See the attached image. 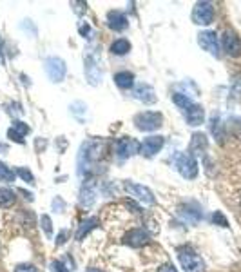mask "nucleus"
<instances>
[{
  "instance_id": "obj_1",
  "label": "nucleus",
  "mask_w": 241,
  "mask_h": 272,
  "mask_svg": "<svg viewBox=\"0 0 241 272\" xmlns=\"http://www.w3.org/2000/svg\"><path fill=\"white\" fill-rule=\"evenodd\" d=\"M105 146H107L105 140H98V138L87 140L82 146V149H80V156H78V165H80V169H78V172H82L83 167H89V165L96 164V162L103 156Z\"/></svg>"
},
{
  "instance_id": "obj_2",
  "label": "nucleus",
  "mask_w": 241,
  "mask_h": 272,
  "mask_svg": "<svg viewBox=\"0 0 241 272\" xmlns=\"http://www.w3.org/2000/svg\"><path fill=\"white\" fill-rule=\"evenodd\" d=\"M178 260H180L185 272H205V263L200 258V254L190 247L178 249Z\"/></svg>"
},
{
  "instance_id": "obj_3",
  "label": "nucleus",
  "mask_w": 241,
  "mask_h": 272,
  "mask_svg": "<svg viewBox=\"0 0 241 272\" xmlns=\"http://www.w3.org/2000/svg\"><path fill=\"white\" fill-rule=\"evenodd\" d=\"M133 122L134 126H136V129L149 133V131H156V129L161 127L163 116H161V113H156V111H145V113L136 114Z\"/></svg>"
},
{
  "instance_id": "obj_4",
  "label": "nucleus",
  "mask_w": 241,
  "mask_h": 272,
  "mask_svg": "<svg viewBox=\"0 0 241 272\" xmlns=\"http://www.w3.org/2000/svg\"><path fill=\"white\" fill-rule=\"evenodd\" d=\"M176 165L178 172L185 178V180H194L198 176V162L194 156H190L189 152H181L176 156Z\"/></svg>"
},
{
  "instance_id": "obj_5",
  "label": "nucleus",
  "mask_w": 241,
  "mask_h": 272,
  "mask_svg": "<svg viewBox=\"0 0 241 272\" xmlns=\"http://www.w3.org/2000/svg\"><path fill=\"white\" fill-rule=\"evenodd\" d=\"M45 73L49 76L51 82L60 84L65 78V73H67V65L60 57H47L45 58Z\"/></svg>"
},
{
  "instance_id": "obj_6",
  "label": "nucleus",
  "mask_w": 241,
  "mask_h": 272,
  "mask_svg": "<svg viewBox=\"0 0 241 272\" xmlns=\"http://www.w3.org/2000/svg\"><path fill=\"white\" fill-rule=\"evenodd\" d=\"M136 152H140V144L134 138L123 136V138H118L114 142V154L120 160L131 158Z\"/></svg>"
},
{
  "instance_id": "obj_7",
  "label": "nucleus",
  "mask_w": 241,
  "mask_h": 272,
  "mask_svg": "<svg viewBox=\"0 0 241 272\" xmlns=\"http://www.w3.org/2000/svg\"><path fill=\"white\" fill-rule=\"evenodd\" d=\"M214 20V7L210 2H198L192 9V22L198 25H209Z\"/></svg>"
},
{
  "instance_id": "obj_8",
  "label": "nucleus",
  "mask_w": 241,
  "mask_h": 272,
  "mask_svg": "<svg viewBox=\"0 0 241 272\" xmlns=\"http://www.w3.org/2000/svg\"><path fill=\"white\" fill-rule=\"evenodd\" d=\"M123 187H125V190L131 196L136 198V200L141 202L143 205H152V203L156 202V200H154V194L151 192V189L145 187V185L134 184V182H123Z\"/></svg>"
},
{
  "instance_id": "obj_9",
  "label": "nucleus",
  "mask_w": 241,
  "mask_h": 272,
  "mask_svg": "<svg viewBox=\"0 0 241 272\" xmlns=\"http://www.w3.org/2000/svg\"><path fill=\"white\" fill-rule=\"evenodd\" d=\"M178 214L181 216L183 222L190 223V225H198L203 218L201 207L198 203H183V205H180L178 207Z\"/></svg>"
},
{
  "instance_id": "obj_10",
  "label": "nucleus",
  "mask_w": 241,
  "mask_h": 272,
  "mask_svg": "<svg viewBox=\"0 0 241 272\" xmlns=\"http://www.w3.org/2000/svg\"><path fill=\"white\" fill-rule=\"evenodd\" d=\"M221 45H223V51L227 53L228 57L236 58L241 55V38L234 31H230V29H227V31L223 33Z\"/></svg>"
},
{
  "instance_id": "obj_11",
  "label": "nucleus",
  "mask_w": 241,
  "mask_h": 272,
  "mask_svg": "<svg viewBox=\"0 0 241 272\" xmlns=\"http://www.w3.org/2000/svg\"><path fill=\"white\" fill-rule=\"evenodd\" d=\"M149 240H151V236H149V232H147L145 229H131V230L123 236V243L133 249L143 247V245L149 243Z\"/></svg>"
},
{
  "instance_id": "obj_12",
  "label": "nucleus",
  "mask_w": 241,
  "mask_h": 272,
  "mask_svg": "<svg viewBox=\"0 0 241 272\" xmlns=\"http://www.w3.org/2000/svg\"><path fill=\"white\" fill-rule=\"evenodd\" d=\"M198 44L201 49L210 53L212 57H220V44H218V35L214 31H201L198 35Z\"/></svg>"
},
{
  "instance_id": "obj_13",
  "label": "nucleus",
  "mask_w": 241,
  "mask_h": 272,
  "mask_svg": "<svg viewBox=\"0 0 241 272\" xmlns=\"http://www.w3.org/2000/svg\"><path fill=\"white\" fill-rule=\"evenodd\" d=\"M165 144V138L163 136H149L145 138L141 144H140V154H143L145 158H152L156 152L161 151V147Z\"/></svg>"
},
{
  "instance_id": "obj_14",
  "label": "nucleus",
  "mask_w": 241,
  "mask_h": 272,
  "mask_svg": "<svg viewBox=\"0 0 241 272\" xmlns=\"http://www.w3.org/2000/svg\"><path fill=\"white\" fill-rule=\"evenodd\" d=\"M85 78L91 85H98L101 82V71L98 67V60L93 53H89L85 57Z\"/></svg>"
},
{
  "instance_id": "obj_15",
  "label": "nucleus",
  "mask_w": 241,
  "mask_h": 272,
  "mask_svg": "<svg viewBox=\"0 0 241 272\" xmlns=\"http://www.w3.org/2000/svg\"><path fill=\"white\" fill-rule=\"evenodd\" d=\"M207 147H209V140H207V134L203 133H194L192 138H190L189 144V154L190 156H201L207 152Z\"/></svg>"
},
{
  "instance_id": "obj_16",
  "label": "nucleus",
  "mask_w": 241,
  "mask_h": 272,
  "mask_svg": "<svg viewBox=\"0 0 241 272\" xmlns=\"http://www.w3.org/2000/svg\"><path fill=\"white\" fill-rule=\"evenodd\" d=\"M183 114H185L187 124L192 127L201 126L203 120H205V111H203V107L200 105V104H192V105H189V107L183 111Z\"/></svg>"
},
{
  "instance_id": "obj_17",
  "label": "nucleus",
  "mask_w": 241,
  "mask_h": 272,
  "mask_svg": "<svg viewBox=\"0 0 241 272\" xmlns=\"http://www.w3.org/2000/svg\"><path fill=\"white\" fill-rule=\"evenodd\" d=\"M107 25L116 33L125 31L129 27V20L121 11H109L107 13Z\"/></svg>"
},
{
  "instance_id": "obj_18",
  "label": "nucleus",
  "mask_w": 241,
  "mask_h": 272,
  "mask_svg": "<svg viewBox=\"0 0 241 272\" xmlns=\"http://www.w3.org/2000/svg\"><path fill=\"white\" fill-rule=\"evenodd\" d=\"M133 96L136 100L143 102V104H154L156 102V93H154L152 85H149V84H138L133 89Z\"/></svg>"
},
{
  "instance_id": "obj_19",
  "label": "nucleus",
  "mask_w": 241,
  "mask_h": 272,
  "mask_svg": "<svg viewBox=\"0 0 241 272\" xmlns=\"http://www.w3.org/2000/svg\"><path fill=\"white\" fill-rule=\"evenodd\" d=\"M96 200V182L95 180H87L80 190V205L83 207H91Z\"/></svg>"
},
{
  "instance_id": "obj_20",
  "label": "nucleus",
  "mask_w": 241,
  "mask_h": 272,
  "mask_svg": "<svg viewBox=\"0 0 241 272\" xmlns=\"http://www.w3.org/2000/svg\"><path fill=\"white\" fill-rule=\"evenodd\" d=\"M29 131H31V129H29L27 124H24V122H20V120H15L13 122V126L9 127V131H7V136H9V140L17 142V144H24V136L29 133Z\"/></svg>"
},
{
  "instance_id": "obj_21",
  "label": "nucleus",
  "mask_w": 241,
  "mask_h": 272,
  "mask_svg": "<svg viewBox=\"0 0 241 272\" xmlns=\"http://www.w3.org/2000/svg\"><path fill=\"white\" fill-rule=\"evenodd\" d=\"M98 218H87V220H83L80 225H78V230H76V234H75V238L78 241H82L83 240V236H87L93 229H96L98 227Z\"/></svg>"
},
{
  "instance_id": "obj_22",
  "label": "nucleus",
  "mask_w": 241,
  "mask_h": 272,
  "mask_svg": "<svg viewBox=\"0 0 241 272\" xmlns=\"http://www.w3.org/2000/svg\"><path fill=\"white\" fill-rule=\"evenodd\" d=\"M114 84L120 89H131L134 85V75L129 71H120L114 75Z\"/></svg>"
},
{
  "instance_id": "obj_23",
  "label": "nucleus",
  "mask_w": 241,
  "mask_h": 272,
  "mask_svg": "<svg viewBox=\"0 0 241 272\" xmlns=\"http://www.w3.org/2000/svg\"><path fill=\"white\" fill-rule=\"evenodd\" d=\"M129 51H131V42L125 40V38H118L111 44V53L116 55V57H123Z\"/></svg>"
},
{
  "instance_id": "obj_24",
  "label": "nucleus",
  "mask_w": 241,
  "mask_h": 272,
  "mask_svg": "<svg viewBox=\"0 0 241 272\" xmlns=\"http://www.w3.org/2000/svg\"><path fill=\"white\" fill-rule=\"evenodd\" d=\"M15 192L11 189H6V187H0V209H9L15 205Z\"/></svg>"
},
{
  "instance_id": "obj_25",
  "label": "nucleus",
  "mask_w": 241,
  "mask_h": 272,
  "mask_svg": "<svg viewBox=\"0 0 241 272\" xmlns=\"http://www.w3.org/2000/svg\"><path fill=\"white\" fill-rule=\"evenodd\" d=\"M210 131H212V134L216 136V140H218L220 144H223L225 131H223V124L220 122V116H218V114H214L212 120H210Z\"/></svg>"
},
{
  "instance_id": "obj_26",
  "label": "nucleus",
  "mask_w": 241,
  "mask_h": 272,
  "mask_svg": "<svg viewBox=\"0 0 241 272\" xmlns=\"http://www.w3.org/2000/svg\"><path fill=\"white\" fill-rule=\"evenodd\" d=\"M227 131L232 134L234 138L241 140V118H230L227 124Z\"/></svg>"
},
{
  "instance_id": "obj_27",
  "label": "nucleus",
  "mask_w": 241,
  "mask_h": 272,
  "mask_svg": "<svg viewBox=\"0 0 241 272\" xmlns=\"http://www.w3.org/2000/svg\"><path fill=\"white\" fill-rule=\"evenodd\" d=\"M172 102H174V104H176V105L181 109V111H185V109L189 107V105H192V104H194V102L190 100L189 96L181 95V93H176V95H172Z\"/></svg>"
},
{
  "instance_id": "obj_28",
  "label": "nucleus",
  "mask_w": 241,
  "mask_h": 272,
  "mask_svg": "<svg viewBox=\"0 0 241 272\" xmlns=\"http://www.w3.org/2000/svg\"><path fill=\"white\" fill-rule=\"evenodd\" d=\"M15 176H17V172L13 171L11 167H7L6 164L0 162V180H2V182H7V184H11L13 180H15Z\"/></svg>"
},
{
  "instance_id": "obj_29",
  "label": "nucleus",
  "mask_w": 241,
  "mask_h": 272,
  "mask_svg": "<svg viewBox=\"0 0 241 272\" xmlns=\"http://www.w3.org/2000/svg\"><path fill=\"white\" fill-rule=\"evenodd\" d=\"M15 172H17L24 182H27V184H31V185L35 184V176H33V172L29 171V169H25V167H17V171Z\"/></svg>"
},
{
  "instance_id": "obj_30",
  "label": "nucleus",
  "mask_w": 241,
  "mask_h": 272,
  "mask_svg": "<svg viewBox=\"0 0 241 272\" xmlns=\"http://www.w3.org/2000/svg\"><path fill=\"white\" fill-rule=\"evenodd\" d=\"M40 225H42V229H44V232L47 238H51L53 236V223H51V218L47 214H42V218H40Z\"/></svg>"
},
{
  "instance_id": "obj_31",
  "label": "nucleus",
  "mask_w": 241,
  "mask_h": 272,
  "mask_svg": "<svg viewBox=\"0 0 241 272\" xmlns=\"http://www.w3.org/2000/svg\"><path fill=\"white\" fill-rule=\"evenodd\" d=\"M212 222H214L216 225H220V227H228L227 218L221 214V210H216L214 214H212Z\"/></svg>"
},
{
  "instance_id": "obj_32",
  "label": "nucleus",
  "mask_w": 241,
  "mask_h": 272,
  "mask_svg": "<svg viewBox=\"0 0 241 272\" xmlns=\"http://www.w3.org/2000/svg\"><path fill=\"white\" fill-rule=\"evenodd\" d=\"M232 93H234V96L241 98V75L236 76L234 82H232Z\"/></svg>"
},
{
  "instance_id": "obj_33",
  "label": "nucleus",
  "mask_w": 241,
  "mask_h": 272,
  "mask_svg": "<svg viewBox=\"0 0 241 272\" xmlns=\"http://www.w3.org/2000/svg\"><path fill=\"white\" fill-rule=\"evenodd\" d=\"M15 272H38V269L35 265H29V263H22V265L15 267Z\"/></svg>"
},
{
  "instance_id": "obj_34",
  "label": "nucleus",
  "mask_w": 241,
  "mask_h": 272,
  "mask_svg": "<svg viewBox=\"0 0 241 272\" xmlns=\"http://www.w3.org/2000/svg\"><path fill=\"white\" fill-rule=\"evenodd\" d=\"M51 271L53 272H69V269L62 261H51Z\"/></svg>"
},
{
  "instance_id": "obj_35",
  "label": "nucleus",
  "mask_w": 241,
  "mask_h": 272,
  "mask_svg": "<svg viewBox=\"0 0 241 272\" xmlns=\"http://www.w3.org/2000/svg\"><path fill=\"white\" fill-rule=\"evenodd\" d=\"M53 209L58 210V212H63V210H65V202H63L60 196H57L53 200Z\"/></svg>"
},
{
  "instance_id": "obj_36",
  "label": "nucleus",
  "mask_w": 241,
  "mask_h": 272,
  "mask_svg": "<svg viewBox=\"0 0 241 272\" xmlns=\"http://www.w3.org/2000/svg\"><path fill=\"white\" fill-rule=\"evenodd\" d=\"M67 234H69L67 230H62V232L57 236V245H58V247H60V245H63V243L67 241V240H65V238H67Z\"/></svg>"
},
{
  "instance_id": "obj_37",
  "label": "nucleus",
  "mask_w": 241,
  "mask_h": 272,
  "mask_svg": "<svg viewBox=\"0 0 241 272\" xmlns=\"http://www.w3.org/2000/svg\"><path fill=\"white\" fill-rule=\"evenodd\" d=\"M158 272H178V271L174 269V265H171V263H165V265L160 267Z\"/></svg>"
},
{
  "instance_id": "obj_38",
  "label": "nucleus",
  "mask_w": 241,
  "mask_h": 272,
  "mask_svg": "<svg viewBox=\"0 0 241 272\" xmlns=\"http://www.w3.org/2000/svg\"><path fill=\"white\" fill-rule=\"evenodd\" d=\"M80 33H82V35H83V37H85V35H89V33H91V27H89V25L87 24H85V25H80Z\"/></svg>"
},
{
  "instance_id": "obj_39",
  "label": "nucleus",
  "mask_w": 241,
  "mask_h": 272,
  "mask_svg": "<svg viewBox=\"0 0 241 272\" xmlns=\"http://www.w3.org/2000/svg\"><path fill=\"white\" fill-rule=\"evenodd\" d=\"M0 63H4V44H2V37H0Z\"/></svg>"
},
{
  "instance_id": "obj_40",
  "label": "nucleus",
  "mask_w": 241,
  "mask_h": 272,
  "mask_svg": "<svg viewBox=\"0 0 241 272\" xmlns=\"http://www.w3.org/2000/svg\"><path fill=\"white\" fill-rule=\"evenodd\" d=\"M20 192H22V194H24L25 198H27V200H29V202H33V194L31 192H27V190H24V189H19Z\"/></svg>"
},
{
  "instance_id": "obj_41",
  "label": "nucleus",
  "mask_w": 241,
  "mask_h": 272,
  "mask_svg": "<svg viewBox=\"0 0 241 272\" xmlns=\"http://www.w3.org/2000/svg\"><path fill=\"white\" fill-rule=\"evenodd\" d=\"M85 272H101V271H100V269H87Z\"/></svg>"
}]
</instances>
